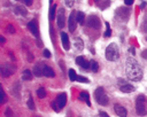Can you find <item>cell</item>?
<instances>
[{
	"label": "cell",
	"mask_w": 147,
	"mask_h": 117,
	"mask_svg": "<svg viewBox=\"0 0 147 117\" xmlns=\"http://www.w3.org/2000/svg\"><path fill=\"white\" fill-rule=\"evenodd\" d=\"M15 13H16L17 15L25 16L28 12H27V9H25L24 7H22V6H16V7H15Z\"/></svg>",
	"instance_id": "23"
},
{
	"label": "cell",
	"mask_w": 147,
	"mask_h": 117,
	"mask_svg": "<svg viewBox=\"0 0 147 117\" xmlns=\"http://www.w3.org/2000/svg\"><path fill=\"white\" fill-rule=\"evenodd\" d=\"M16 71V65L14 64H11V63H4L1 65V76L7 78L12 75H14Z\"/></svg>",
	"instance_id": "5"
},
{
	"label": "cell",
	"mask_w": 147,
	"mask_h": 117,
	"mask_svg": "<svg viewBox=\"0 0 147 117\" xmlns=\"http://www.w3.org/2000/svg\"><path fill=\"white\" fill-rule=\"evenodd\" d=\"M61 43H62V47L66 51H69L70 48V42H69V37L66 32H61Z\"/></svg>",
	"instance_id": "11"
},
{
	"label": "cell",
	"mask_w": 147,
	"mask_h": 117,
	"mask_svg": "<svg viewBox=\"0 0 147 117\" xmlns=\"http://www.w3.org/2000/svg\"><path fill=\"white\" fill-rule=\"evenodd\" d=\"M44 56L45 58H51L52 54H51V52L48 51V50H44Z\"/></svg>",
	"instance_id": "37"
},
{
	"label": "cell",
	"mask_w": 147,
	"mask_h": 117,
	"mask_svg": "<svg viewBox=\"0 0 147 117\" xmlns=\"http://www.w3.org/2000/svg\"><path fill=\"white\" fill-rule=\"evenodd\" d=\"M129 52H131V54H132V55H134V54H136L134 47H129Z\"/></svg>",
	"instance_id": "42"
},
{
	"label": "cell",
	"mask_w": 147,
	"mask_h": 117,
	"mask_svg": "<svg viewBox=\"0 0 147 117\" xmlns=\"http://www.w3.org/2000/svg\"><path fill=\"white\" fill-rule=\"evenodd\" d=\"M57 22H58V26L60 29H63L66 25V19H65V9L61 8L59 9V13L57 15Z\"/></svg>",
	"instance_id": "10"
},
{
	"label": "cell",
	"mask_w": 147,
	"mask_h": 117,
	"mask_svg": "<svg viewBox=\"0 0 147 117\" xmlns=\"http://www.w3.org/2000/svg\"><path fill=\"white\" fill-rule=\"evenodd\" d=\"M105 25H106V32H105V37H110L112 36V29H110V25L108 22H105Z\"/></svg>",
	"instance_id": "29"
},
{
	"label": "cell",
	"mask_w": 147,
	"mask_h": 117,
	"mask_svg": "<svg viewBox=\"0 0 147 117\" xmlns=\"http://www.w3.org/2000/svg\"><path fill=\"white\" fill-rule=\"evenodd\" d=\"M130 9L128 7H121L116 9V16L122 21H128L130 17Z\"/></svg>",
	"instance_id": "7"
},
{
	"label": "cell",
	"mask_w": 147,
	"mask_h": 117,
	"mask_svg": "<svg viewBox=\"0 0 147 117\" xmlns=\"http://www.w3.org/2000/svg\"><path fill=\"white\" fill-rule=\"evenodd\" d=\"M94 1L101 9H105L106 7L109 6V0H94Z\"/></svg>",
	"instance_id": "21"
},
{
	"label": "cell",
	"mask_w": 147,
	"mask_h": 117,
	"mask_svg": "<svg viewBox=\"0 0 147 117\" xmlns=\"http://www.w3.org/2000/svg\"><path fill=\"white\" fill-rule=\"evenodd\" d=\"M69 78H70L71 82H75V81H76L77 75H76V72H75L74 69H70V70H69Z\"/></svg>",
	"instance_id": "30"
},
{
	"label": "cell",
	"mask_w": 147,
	"mask_h": 117,
	"mask_svg": "<svg viewBox=\"0 0 147 117\" xmlns=\"http://www.w3.org/2000/svg\"><path fill=\"white\" fill-rule=\"evenodd\" d=\"M141 30H142V32H147V16L145 17V20H144V22H142Z\"/></svg>",
	"instance_id": "33"
},
{
	"label": "cell",
	"mask_w": 147,
	"mask_h": 117,
	"mask_svg": "<svg viewBox=\"0 0 147 117\" xmlns=\"http://www.w3.org/2000/svg\"><path fill=\"white\" fill-rule=\"evenodd\" d=\"M5 102H6V94H5L4 89L1 87V103H5Z\"/></svg>",
	"instance_id": "36"
},
{
	"label": "cell",
	"mask_w": 147,
	"mask_h": 117,
	"mask_svg": "<svg viewBox=\"0 0 147 117\" xmlns=\"http://www.w3.org/2000/svg\"><path fill=\"white\" fill-rule=\"evenodd\" d=\"M76 63H77L79 67H82L83 69H88V68H90V62H88L84 56H78V58H76Z\"/></svg>",
	"instance_id": "13"
},
{
	"label": "cell",
	"mask_w": 147,
	"mask_h": 117,
	"mask_svg": "<svg viewBox=\"0 0 147 117\" xmlns=\"http://www.w3.org/2000/svg\"><path fill=\"white\" fill-rule=\"evenodd\" d=\"M84 19H85V14L83 12H77V22L80 24H84Z\"/></svg>",
	"instance_id": "27"
},
{
	"label": "cell",
	"mask_w": 147,
	"mask_h": 117,
	"mask_svg": "<svg viewBox=\"0 0 147 117\" xmlns=\"http://www.w3.org/2000/svg\"><path fill=\"white\" fill-rule=\"evenodd\" d=\"M94 99H95V101L99 103V104H101V106H108L109 104V99H108V97H107V94H106V92H105V90L102 89V87H98L96 90H95V92H94Z\"/></svg>",
	"instance_id": "4"
},
{
	"label": "cell",
	"mask_w": 147,
	"mask_h": 117,
	"mask_svg": "<svg viewBox=\"0 0 147 117\" xmlns=\"http://www.w3.org/2000/svg\"><path fill=\"white\" fill-rule=\"evenodd\" d=\"M120 90L124 93H132L136 91L134 86H132L130 83H125L124 81H120Z\"/></svg>",
	"instance_id": "9"
},
{
	"label": "cell",
	"mask_w": 147,
	"mask_h": 117,
	"mask_svg": "<svg viewBox=\"0 0 147 117\" xmlns=\"http://www.w3.org/2000/svg\"><path fill=\"white\" fill-rule=\"evenodd\" d=\"M136 111L140 117L147 115V98L144 94H139L136 99Z\"/></svg>",
	"instance_id": "2"
},
{
	"label": "cell",
	"mask_w": 147,
	"mask_h": 117,
	"mask_svg": "<svg viewBox=\"0 0 147 117\" xmlns=\"http://www.w3.org/2000/svg\"><path fill=\"white\" fill-rule=\"evenodd\" d=\"M12 91H13L14 97L19 99V98H20V93H21V84H20L19 82H15V83H14V86H13V89H12Z\"/></svg>",
	"instance_id": "18"
},
{
	"label": "cell",
	"mask_w": 147,
	"mask_h": 117,
	"mask_svg": "<svg viewBox=\"0 0 147 117\" xmlns=\"http://www.w3.org/2000/svg\"><path fill=\"white\" fill-rule=\"evenodd\" d=\"M133 1H134V0H124V4H125L126 6H131V5L133 4Z\"/></svg>",
	"instance_id": "39"
},
{
	"label": "cell",
	"mask_w": 147,
	"mask_h": 117,
	"mask_svg": "<svg viewBox=\"0 0 147 117\" xmlns=\"http://www.w3.org/2000/svg\"><path fill=\"white\" fill-rule=\"evenodd\" d=\"M76 81L80 82V83H88V79H87V78H85V77H83V76H77Z\"/></svg>",
	"instance_id": "31"
},
{
	"label": "cell",
	"mask_w": 147,
	"mask_h": 117,
	"mask_svg": "<svg viewBox=\"0 0 147 117\" xmlns=\"http://www.w3.org/2000/svg\"><path fill=\"white\" fill-rule=\"evenodd\" d=\"M74 46H75V50H76V51H78V52L83 51V48H84V43H83V40H82L79 37L75 38V40H74Z\"/></svg>",
	"instance_id": "17"
},
{
	"label": "cell",
	"mask_w": 147,
	"mask_h": 117,
	"mask_svg": "<svg viewBox=\"0 0 147 117\" xmlns=\"http://www.w3.org/2000/svg\"><path fill=\"white\" fill-rule=\"evenodd\" d=\"M146 6V3H142V5H141V8H144Z\"/></svg>",
	"instance_id": "44"
},
{
	"label": "cell",
	"mask_w": 147,
	"mask_h": 117,
	"mask_svg": "<svg viewBox=\"0 0 147 117\" xmlns=\"http://www.w3.org/2000/svg\"><path fill=\"white\" fill-rule=\"evenodd\" d=\"M43 69H44V65H43V68H41V64H40V63L36 64L35 68H33V73H35V76H36V77L44 76V75H43Z\"/></svg>",
	"instance_id": "19"
},
{
	"label": "cell",
	"mask_w": 147,
	"mask_h": 117,
	"mask_svg": "<svg viewBox=\"0 0 147 117\" xmlns=\"http://www.w3.org/2000/svg\"><path fill=\"white\" fill-rule=\"evenodd\" d=\"M90 68H91V70L93 71V72H98V70H99V64H98L95 61H91L90 62Z\"/></svg>",
	"instance_id": "25"
},
{
	"label": "cell",
	"mask_w": 147,
	"mask_h": 117,
	"mask_svg": "<svg viewBox=\"0 0 147 117\" xmlns=\"http://www.w3.org/2000/svg\"><path fill=\"white\" fill-rule=\"evenodd\" d=\"M37 97H38L39 99H44V98L46 97V91H45L44 87H39V89L37 90Z\"/></svg>",
	"instance_id": "24"
},
{
	"label": "cell",
	"mask_w": 147,
	"mask_h": 117,
	"mask_svg": "<svg viewBox=\"0 0 147 117\" xmlns=\"http://www.w3.org/2000/svg\"><path fill=\"white\" fill-rule=\"evenodd\" d=\"M55 12H57V5H53L50 9V20L53 21L55 19Z\"/></svg>",
	"instance_id": "26"
},
{
	"label": "cell",
	"mask_w": 147,
	"mask_h": 117,
	"mask_svg": "<svg viewBox=\"0 0 147 117\" xmlns=\"http://www.w3.org/2000/svg\"><path fill=\"white\" fill-rule=\"evenodd\" d=\"M32 3H33V0H24V4H25L27 6H31Z\"/></svg>",
	"instance_id": "41"
},
{
	"label": "cell",
	"mask_w": 147,
	"mask_h": 117,
	"mask_svg": "<svg viewBox=\"0 0 147 117\" xmlns=\"http://www.w3.org/2000/svg\"><path fill=\"white\" fill-rule=\"evenodd\" d=\"M5 115H6V117H15V116H14V112H13V110H12L11 108H7V109H6Z\"/></svg>",
	"instance_id": "32"
},
{
	"label": "cell",
	"mask_w": 147,
	"mask_h": 117,
	"mask_svg": "<svg viewBox=\"0 0 147 117\" xmlns=\"http://www.w3.org/2000/svg\"><path fill=\"white\" fill-rule=\"evenodd\" d=\"M86 25L90 26V28H92V29H95V30L100 29V26H101L100 19L98 17V16H95V15H90V16L87 17Z\"/></svg>",
	"instance_id": "6"
},
{
	"label": "cell",
	"mask_w": 147,
	"mask_h": 117,
	"mask_svg": "<svg viewBox=\"0 0 147 117\" xmlns=\"http://www.w3.org/2000/svg\"><path fill=\"white\" fill-rule=\"evenodd\" d=\"M77 13L76 12H71L69 15V20H68V28L70 32H74L76 30L77 26Z\"/></svg>",
	"instance_id": "8"
},
{
	"label": "cell",
	"mask_w": 147,
	"mask_h": 117,
	"mask_svg": "<svg viewBox=\"0 0 147 117\" xmlns=\"http://www.w3.org/2000/svg\"><path fill=\"white\" fill-rule=\"evenodd\" d=\"M114 110H115V114L117 116H120V117H126V115H128L126 109L123 106H121V104H115L114 106Z\"/></svg>",
	"instance_id": "12"
},
{
	"label": "cell",
	"mask_w": 147,
	"mask_h": 117,
	"mask_svg": "<svg viewBox=\"0 0 147 117\" xmlns=\"http://www.w3.org/2000/svg\"><path fill=\"white\" fill-rule=\"evenodd\" d=\"M7 31H8L9 33H15V29H14V26H13L12 24H8V25H7Z\"/></svg>",
	"instance_id": "35"
},
{
	"label": "cell",
	"mask_w": 147,
	"mask_h": 117,
	"mask_svg": "<svg viewBox=\"0 0 147 117\" xmlns=\"http://www.w3.org/2000/svg\"><path fill=\"white\" fill-rule=\"evenodd\" d=\"M125 73H126V77L129 78L130 81H132V82H139V81H141L142 79V75H144L140 64L133 58H129L126 60V63H125Z\"/></svg>",
	"instance_id": "1"
},
{
	"label": "cell",
	"mask_w": 147,
	"mask_h": 117,
	"mask_svg": "<svg viewBox=\"0 0 147 117\" xmlns=\"http://www.w3.org/2000/svg\"><path fill=\"white\" fill-rule=\"evenodd\" d=\"M141 58L145 59V60H147V50H145V51L141 52Z\"/></svg>",
	"instance_id": "40"
},
{
	"label": "cell",
	"mask_w": 147,
	"mask_h": 117,
	"mask_svg": "<svg viewBox=\"0 0 147 117\" xmlns=\"http://www.w3.org/2000/svg\"><path fill=\"white\" fill-rule=\"evenodd\" d=\"M43 75L45 77H48V78H53L54 77V71L53 69L50 67V65H44V69H43Z\"/></svg>",
	"instance_id": "16"
},
{
	"label": "cell",
	"mask_w": 147,
	"mask_h": 117,
	"mask_svg": "<svg viewBox=\"0 0 147 117\" xmlns=\"http://www.w3.org/2000/svg\"><path fill=\"white\" fill-rule=\"evenodd\" d=\"M28 28H29V30L31 31V33H32L35 37H38L39 31H38V26H37V23H36L35 20H32V21H30V22L28 23Z\"/></svg>",
	"instance_id": "14"
},
{
	"label": "cell",
	"mask_w": 147,
	"mask_h": 117,
	"mask_svg": "<svg viewBox=\"0 0 147 117\" xmlns=\"http://www.w3.org/2000/svg\"><path fill=\"white\" fill-rule=\"evenodd\" d=\"M65 3L67 5V7H73L75 4V0H65Z\"/></svg>",
	"instance_id": "34"
},
{
	"label": "cell",
	"mask_w": 147,
	"mask_h": 117,
	"mask_svg": "<svg viewBox=\"0 0 147 117\" xmlns=\"http://www.w3.org/2000/svg\"><path fill=\"white\" fill-rule=\"evenodd\" d=\"M79 98L82 99V100H84L85 101V103L88 106V107H91V101H90V95H88V93L86 92V91H83V92H80V94H79Z\"/></svg>",
	"instance_id": "20"
},
{
	"label": "cell",
	"mask_w": 147,
	"mask_h": 117,
	"mask_svg": "<svg viewBox=\"0 0 147 117\" xmlns=\"http://www.w3.org/2000/svg\"><path fill=\"white\" fill-rule=\"evenodd\" d=\"M22 79H23V81H31V79H32V73H31V71H30L29 69H25V70L23 71V73H22Z\"/></svg>",
	"instance_id": "22"
},
{
	"label": "cell",
	"mask_w": 147,
	"mask_h": 117,
	"mask_svg": "<svg viewBox=\"0 0 147 117\" xmlns=\"http://www.w3.org/2000/svg\"><path fill=\"white\" fill-rule=\"evenodd\" d=\"M100 116H101V117H108V115H107L105 111H100Z\"/></svg>",
	"instance_id": "43"
},
{
	"label": "cell",
	"mask_w": 147,
	"mask_h": 117,
	"mask_svg": "<svg viewBox=\"0 0 147 117\" xmlns=\"http://www.w3.org/2000/svg\"><path fill=\"white\" fill-rule=\"evenodd\" d=\"M27 106H28V108H29L30 110H35V109H36L32 97H29V100H28V102H27Z\"/></svg>",
	"instance_id": "28"
},
{
	"label": "cell",
	"mask_w": 147,
	"mask_h": 117,
	"mask_svg": "<svg viewBox=\"0 0 147 117\" xmlns=\"http://www.w3.org/2000/svg\"><path fill=\"white\" fill-rule=\"evenodd\" d=\"M57 104H58L57 102H52V108H53V110L59 111V110H60V107H59V106H57Z\"/></svg>",
	"instance_id": "38"
},
{
	"label": "cell",
	"mask_w": 147,
	"mask_h": 117,
	"mask_svg": "<svg viewBox=\"0 0 147 117\" xmlns=\"http://www.w3.org/2000/svg\"><path fill=\"white\" fill-rule=\"evenodd\" d=\"M16 1H20V0H16Z\"/></svg>",
	"instance_id": "45"
},
{
	"label": "cell",
	"mask_w": 147,
	"mask_h": 117,
	"mask_svg": "<svg viewBox=\"0 0 147 117\" xmlns=\"http://www.w3.org/2000/svg\"><path fill=\"white\" fill-rule=\"evenodd\" d=\"M106 59L108 61H113V62H115L120 59V50L115 43H112L106 48Z\"/></svg>",
	"instance_id": "3"
},
{
	"label": "cell",
	"mask_w": 147,
	"mask_h": 117,
	"mask_svg": "<svg viewBox=\"0 0 147 117\" xmlns=\"http://www.w3.org/2000/svg\"><path fill=\"white\" fill-rule=\"evenodd\" d=\"M57 103H58V106L60 107V109L63 108V107L66 106V103H67V94H66V93L59 94L58 98H57Z\"/></svg>",
	"instance_id": "15"
}]
</instances>
